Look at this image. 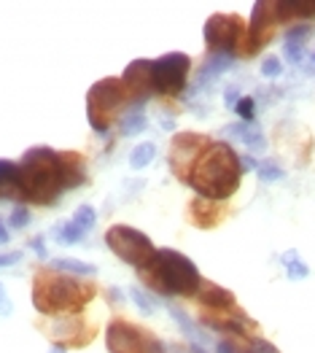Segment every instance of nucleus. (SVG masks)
<instances>
[{
	"label": "nucleus",
	"instance_id": "4c0bfd02",
	"mask_svg": "<svg viewBox=\"0 0 315 353\" xmlns=\"http://www.w3.org/2000/svg\"><path fill=\"white\" fill-rule=\"evenodd\" d=\"M49 353H68V351H65V345H62V343H57V345H52V351Z\"/></svg>",
	"mask_w": 315,
	"mask_h": 353
},
{
	"label": "nucleus",
	"instance_id": "393cba45",
	"mask_svg": "<svg viewBox=\"0 0 315 353\" xmlns=\"http://www.w3.org/2000/svg\"><path fill=\"white\" fill-rule=\"evenodd\" d=\"M30 219H32V213H30L28 205H17L11 210V216H8V227L11 230H25L30 224Z\"/></svg>",
	"mask_w": 315,
	"mask_h": 353
},
{
	"label": "nucleus",
	"instance_id": "b1692460",
	"mask_svg": "<svg viewBox=\"0 0 315 353\" xmlns=\"http://www.w3.org/2000/svg\"><path fill=\"white\" fill-rule=\"evenodd\" d=\"M73 224L81 230V232H89L94 224H97V213L92 205H81L76 213H73Z\"/></svg>",
	"mask_w": 315,
	"mask_h": 353
},
{
	"label": "nucleus",
	"instance_id": "c85d7f7f",
	"mask_svg": "<svg viewBox=\"0 0 315 353\" xmlns=\"http://www.w3.org/2000/svg\"><path fill=\"white\" fill-rule=\"evenodd\" d=\"M281 73H283V62L278 57H267L261 62V76L264 79H278Z\"/></svg>",
	"mask_w": 315,
	"mask_h": 353
},
{
	"label": "nucleus",
	"instance_id": "6e6552de",
	"mask_svg": "<svg viewBox=\"0 0 315 353\" xmlns=\"http://www.w3.org/2000/svg\"><path fill=\"white\" fill-rule=\"evenodd\" d=\"M192 59L183 52H170L165 57L151 62V92L159 94H178L186 87V76H189Z\"/></svg>",
	"mask_w": 315,
	"mask_h": 353
},
{
	"label": "nucleus",
	"instance_id": "423d86ee",
	"mask_svg": "<svg viewBox=\"0 0 315 353\" xmlns=\"http://www.w3.org/2000/svg\"><path fill=\"white\" fill-rule=\"evenodd\" d=\"M130 97L127 87L116 79L97 81L86 94V117L89 124L94 127V132H108V114H114L119 105H124V100Z\"/></svg>",
	"mask_w": 315,
	"mask_h": 353
},
{
	"label": "nucleus",
	"instance_id": "cd10ccee",
	"mask_svg": "<svg viewBox=\"0 0 315 353\" xmlns=\"http://www.w3.org/2000/svg\"><path fill=\"white\" fill-rule=\"evenodd\" d=\"M283 54H286L288 62L299 65L305 59V43H299V41H283Z\"/></svg>",
	"mask_w": 315,
	"mask_h": 353
},
{
	"label": "nucleus",
	"instance_id": "f257e3e1",
	"mask_svg": "<svg viewBox=\"0 0 315 353\" xmlns=\"http://www.w3.org/2000/svg\"><path fill=\"white\" fill-rule=\"evenodd\" d=\"M84 183V165L76 154H57L49 146H35L19 162L22 197L49 205L65 189Z\"/></svg>",
	"mask_w": 315,
	"mask_h": 353
},
{
	"label": "nucleus",
	"instance_id": "9d476101",
	"mask_svg": "<svg viewBox=\"0 0 315 353\" xmlns=\"http://www.w3.org/2000/svg\"><path fill=\"white\" fill-rule=\"evenodd\" d=\"M205 146H207V138H202V135H178L172 141V151H170L172 170L181 178H186V170L194 165V159L200 157V151Z\"/></svg>",
	"mask_w": 315,
	"mask_h": 353
},
{
	"label": "nucleus",
	"instance_id": "2f4dec72",
	"mask_svg": "<svg viewBox=\"0 0 315 353\" xmlns=\"http://www.w3.org/2000/svg\"><path fill=\"white\" fill-rule=\"evenodd\" d=\"M251 353H278V348H272L267 340H251Z\"/></svg>",
	"mask_w": 315,
	"mask_h": 353
},
{
	"label": "nucleus",
	"instance_id": "e433bc0d",
	"mask_svg": "<svg viewBox=\"0 0 315 353\" xmlns=\"http://www.w3.org/2000/svg\"><path fill=\"white\" fill-rule=\"evenodd\" d=\"M11 240V235H8V227L3 224V219H0V245H6Z\"/></svg>",
	"mask_w": 315,
	"mask_h": 353
},
{
	"label": "nucleus",
	"instance_id": "f3484780",
	"mask_svg": "<svg viewBox=\"0 0 315 353\" xmlns=\"http://www.w3.org/2000/svg\"><path fill=\"white\" fill-rule=\"evenodd\" d=\"M143 130H145L143 103H135V108L121 117V135H124V138H132V135H141Z\"/></svg>",
	"mask_w": 315,
	"mask_h": 353
},
{
	"label": "nucleus",
	"instance_id": "1a4fd4ad",
	"mask_svg": "<svg viewBox=\"0 0 315 353\" xmlns=\"http://www.w3.org/2000/svg\"><path fill=\"white\" fill-rule=\"evenodd\" d=\"M240 41H243V25L237 17L216 14L205 22V43L213 54H232L234 57Z\"/></svg>",
	"mask_w": 315,
	"mask_h": 353
},
{
	"label": "nucleus",
	"instance_id": "dca6fc26",
	"mask_svg": "<svg viewBox=\"0 0 315 353\" xmlns=\"http://www.w3.org/2000/svg\"><path fill=\"white\" fill-rule=\"evenodd\" d=\"M170 316L178 321V326L183 329V334L189 337V345H207V343H210V337H207V334H205L200 326L194 324L181 307H170Z\"/></svg>",
	"mask_w": 315,
	"mask_h": 353
},
{
	"label": "nucleus",
	"instance_id": "39448f33",
	"mask_svg": "<svg viewBox=\"0 0 315 353\" xmlns=\"http://www.w3.org/2000/svg\"><path fill=\"white\" fill-rule=\"evenodd\" d=\"M105 245L114 251L121 262L132 265L135 270H143L154 259V254H156V248L148 240V235H143L135 227H127V224H114L105 232Z\"/></svg>",
	"mask_w": 315,
	"mask_h": 353
},
{
	"label": "nucleus",
	"instance_id": "4468645a",
	"mask_svg": "<svg viewBox=\"0 0 315 353\" xmlns=\"http://www.w3.org/2000/svg\"><path fill=\"white\" fill-rule=\"evenodd\" d=\"M194 296L200 299L205 307H213V310H232V305H234V296L227 289L213 286V283H202L200 292Z\"/></svg>",
	"mask_w": 315,
	"mask_h": 353
},
{
	"label": "nucleus",
	"instance_id": "7ed1b4c3",
	"mask_svg": "<svg viewBox=\"0 0 315 353\" xmlns=\"http://www.w3.org/2000/svg\"><path fill=\"white\" fill-rule=\"evenodd\" d=\"M138 272L151 289L165 296H194L202 286V275L194 262L172 248H159L154 259Z\"/></svg>",
	"mask_w": 315,
	"mask_h": 353
},
{
	"label": "nucleus",
	"instance_id": "bb28decb",
	"mask_svg": "<svg viewBox=\"0 0 315 353\" xmlns=\"http://www.w3.org/2000/svg\"><path fill=\"white\" fill-rule=\"evenodd\" d=\"M234 114L243 119L245 124H251L254 117H256V103H254V97H240V103L234 105Z\"/></svg>",
	"mask_w": 315,
	"mask_h": 353
},
{
	"label": "nucleus",
	"instance_id": "6ab92c4d",
	"mask_svg": "<svg viewBox=\"0 0 315 353\" xmlns=\"http://www.w3.org/2000/svg\"><path fill=\"white\" fill-rule=\"evenodd\" d=\"M154 159H156V146L154 143H141V146L132 148V154H130V168L132 170H143Z\"/></svg>",
	"mask_w": 315,
	"mask_h": 353
},
{
	"label": "nucleus",
	"instance_id": "412c9836",
	"mask_svg": "<svg viewBox=\"0 0 315 353\" xmlns=\"http://www.w3.org/2000/svg\"><path fill=\"white\" fill-rule=\"evenodd\" d=\"M283 265H286V272H288V278H291V281H302V278H307V275H310V267L299 259V254H296V251H288L286 256H283Z\"/></svg>",
	"mask_w": 315,
	"mask_h": 353
},
{
	"label": "nucleus",
	"instance_id": "aec40b11",
	"mask_svg": "<svg viewBox=\"0 0 315 353\" xmlns=\"http://www.w3.org/2000/svg\"><path fill=\"white\" fill-rule=\"evenodd\" d=\"M54 270H62V272H70V275H97V267L86 265V262H79V259H54L52 262Z\"/></svg>",
	"mask_w": 315,
	"mask_h": 353
},
{
	"label": "nucleus",
	"instance_id": "2eb2a0df",
	"mask_svg": "<svg viewBox=\"0 0 315 353\" xmlns=\"http://www.w3.org/2000/svg\"><path fill=\"white\" fill-rule=\"evenodd\" d=\"M6 197H22L19 165L11 159H0V200H6Z\"/></svg>",
	"mask_w": 315,
	"mask_h": 353
},
{
	"label": "nucleus",
	"instance_id": "7c9ffc66",
	"mask_svg": "<svg viewBox=\"0 0 315 353\" xmlns=\"http://www.w3.org/2000/svg\"><path fill=\"white\" fill-rule=\"evenodd\" d=\"M14 313V302L8 299V292H6V286L0 283V316H11Z\"/></svg>",
	"mask_w": 315,
	"mask_h": 353
},
{
	"label": "nucleus",
	"instance_id": "f03ea898",
	"mask_svg": "<svg viewBox=\"0 0 315 353\" xmlns=\"http://www.w3.org/2000/svg\"><path fill=\"white\" fill-rule=\"evenodd\" d=\"M240 157L230 143H207L186 173V183L202 200H227L237 192L243 176Z\"/></svg>",
	"mask_w": 315,
	"mask_h": 353
},
{
	"label": "nucleus",
	"instance_id": "c9c22d12",
	"mask_svg": "<svg viewBox=\"0 0 315 353\" xmlns=\"http://www.w3.org/2000/svg\"><path fill=\"white\" fill-rule=\"evenodd\" d=\"M240 165H243L245 170H254V168L258 170V162L254 159V157H240Z\"/></svg>",
	"mask_w": 315,
	"mask_h": 353
},
{
	"label": "nucleus",
	"instance_id": "20e7f679",
	"mask_svg": "<svg viewBox=\"0 0 315 353\" xmlns=\"http://www.w3.org/2000/svg\"><path fill=\"white\" fill-rule=\"evenodd\" d=\"M92 296V286L79 283L73 278H59V275H38L35 286H32V305L38 313L46 316H57V313H76L86 305V299Z\"/></svg>",
	"mask_w": 315,
	"mask_h": 353
},
{
	"label": "nucleus",
	"instance_id": "a878e982",
	"mask_svg": "<svg viewBox=\"0 0 315 353\" xmlns=\"http://www.w3.org/2000/svg\"><path fill=\"white\" fill-rule=\"evenodd\" d=\"M256 176H258V181H264V183H272V181H281V178L286 176V170H281L275 162H261Z\"/></svg>",
	"mask_w": 315,
	"mask_h": 353
},
{
	"label": "nucleus",
	"instance_id": "a211bd4d",
	"mask_svg": "<svg viewBox=\"0 0 315 353\" xmlns=\"http://www.w3.org/2000/svg\"><path fill=\"white\" fill-rule=\"evenodd\" d=\"M232 65H234V57H232V54H210V59H207V62H205V68H202L197 84L202 87L207 79H216V76H221L224 70H230Z\"/></svg>",
	"mask_w": 315,
	"mask_h": 353
},
{
	"label": "nucleus",
	"instance_id": "5701e85b",
	"mask_svg": "<svg viewBox=\"0 0 315 353\" xmlns=\"http://www.w3.org/2000/svg\"><path fill=\"white\" fill-rule=\"evenodd\" d=\"M130 296L135 299V305H138V310H141L143 316H154V313H156V299L151 294H145L141 286H132V289H130Z\"/></svg>",
	"mask_w": 315,
	"mask_h": 353
},
{
	"label": "nucleus",
	"instance_id": "c756f323",
	"mask_svg": "<svg viewBox=\"0 0 315 353\" xmlns=\"http://www.w3.org/2000/svg\"><path fill=\"white\" fill-rule=\"evenodd\" d=\"M310 32H313V28H310V25H294V28L286 32V41H299V43H307Z\"/></svg>",
	"mask_w": 315,
	"mask_h": 353
},
{
	"label": "nucleus",
	"instance_id": "9b49d317",
	"mask_svg": "<svg viewBox=\"0 0 315 353\" xmlns=\"http://www.w3.org/2000/svg\"><path fill=\"white\" fill-rule=\"evenodd\" d=\"M121 84L127 87V92L135 94V103H145L151 94V62L148 59H135L127 65Z\"/></svg>",
	"mask_w": 315,
	"mask_h": 353
},
{
	"label": "nucleus",
	"instance_id": "f8f14e48",
	"mask_svg": "<svg viewBox=\"0 0 315 353\" xmlns=\"http://www.w3.org/2000/svg\"><path fill=\"white\" fill-rule=\"evenodd\" d=\"M275 22H278L275 3H256L254 6V17H251V28H248V54L258 52L261 43H267L264 35H267L270 25H275Z\"/></svg>",
	"mask_w": 315,
	"mask_h": 353
},
{
	"label": "nucleus",
	"instance_id": "4be33fe9",
	"mask_svg": "<svg viewBox=\"0 0 315 353\" xmlns=\"http://www.w3.org/2000/svg\"><path fill=\"white\" fill-rule=\"evenodd\" d=\"M54 232H57V235H54V240H57L59 245H76V243H81V237H84V232H81V230H79L73 221L59 224Z\"/></svg>",
	"mask_w": 315,
	"mask_h": 353
},
{
	"label": "nucleus",
	"instance_id": "72a5a7b5",
	"mask_svg": "<svg viewBox=\"0 0 315 353\" xmlns=\"http://www.w3.org/2000/svg\"><path fill=\"white\" fill-rule=\"evenodd\" d=\"M22 262V254L14 251V254H0V267H14Z\"/></svg>",
	"mask_w": 315,
	"mask_h": 353
},
{
	"label": "nucleus",
	"instance_id": "f704fd0d",
	"mask_svg": "<svg viewBox=\"0 0 315 353\" xmlns=\"http://www.w3.org/2000/svg\"><path fill=\"white\" fill-rule=\"evenodd\" d=\"M237 103H240V92H237L234 87H230L227 89V108L234 111V105H237Z\"/></svg>",
	"mask_w": 315,
	"mask_h": 353
},
{
	"label": "nucleus",
	"instance_id": "ddd939ff",
	"mask_svg": "<svg viewBox=\"0 0 315 353\" xmlns=\"http://www.w3.org/2000/svg\"><path fill=\"white\" fill-rule=\"evenodd\" d=\"M224 135H230V138H234V141H243L251 151H264V148H267L264 132H261L258 127H254V124H245V121L230 124V127L224 130Z\"/></svg>",
	"mask_w": 315,
	"mask_h": 353
},
{
	"label": "nucleus",
	"instance_id": "473e14b6",
	"mask_svg": "<svg viewBox=\"0 0 315 353\" xmlns=\"http://www.w3.org/2000/svg\"><path fill=\"white\" fill-rule=\"evenodd\" d=\"M30 248H32V251H35V254H38L41 259H46V256H49V251H46V243H43V237H32V240H30Z\"/></svg>",
	"mask_w": 315,
	"mask_h": 353
},
{
	"label": "nucleus",
	"instance_id": "0eeeda50",
	"mask_svg": "<svg viewBox=\"0 0 315 353\" xmlns=\"http://www.w3.org/2000/svg\"><path fill=\"white\" fill-rule=\"evenodd\" d=\"M105 345L111 353H167V348L154 337L143 332L141 326L111 321L105 332Z\"/></svg>",
	"mask_w": 315,
	"mask_h": 353
}]
</instances>
